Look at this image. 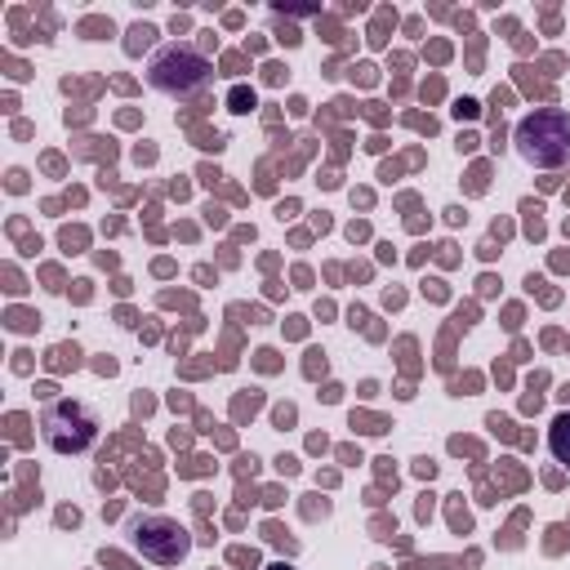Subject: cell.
<instances>
[{
	"instance_id": "2",
	"label": "cell",
	"mask_w": 570,
	"mask_h": 570,
	"mask_svg": "<svg viewBox=\"0 0 570 570\" xmlns=\"http://www.w3.org/2000/svg\"><path fill=\"white\" fill-rule=\"evenodd\" d=\"M147 80H151V89H160V94H169V98H191V94H200V89L214 80V67H209V58H205L196 45L169 40V45H160V49L151 53Z\"/></svg>"
},
{
	"instance_id": "4",
	"label": "cell",
	"mask_w": 570,
	"mask_h": 570,
	"mask_svg": "<svg viewBox=\"0 0 570 570\" xmlns=\"http://www.w3.org/2000/svg\"><path fill=\"white\" fill-rule=\"evenodd\" d=\"M129 534H134V548H138L151 566H178V561H187V552H191V534H187L174 517H138Z\"/></svg>"
},
{
	"instance_id": "3",
	"label": "cell",
	"mask_w": 570,
	"mask_h": 570,
	"mask_svg": "<svg viewBox=\"0 0 570 570\" xmlns=\"http://www.w3.org/2000/svg\"><path fill=\"white\" fill-rule=\"evenodd\" d=\"M40 436L53 454H85L98 441V414L85 401H71V396L49 401L40 410Z\"/></svg>"
},
{
	"instance_id": "7",
	"label": "cell",
	"mask_w": 570,
	"mask_h": 570,
	"mask_svg": "<svg viewBox=\"0 0 570 570\" xmlns=\"http://www.w3.org/2000/svg\"><path fill=\"white\" fill-rule=\"evenodd\" d=\"M267 570H294V566H267Z\"/></svg>"
},
{
	"instance_id": "1",
	"label": "cell",
	"mask_w": 570,
	"mask_h": 570,
	"mask_svg": "<svg viewBox=\"0 0 570 570\" xmlns=\"http://www.w3.org/2000/svg\"><path fill=\"white\" fill-rule=\"evenodd\" d=\"M517 156L534 169H561L570 165V111L566 107H534L517 120Z\"/></svg>"
},
{
	"instance_id": "5",
	"label": "cell",
	"mask_w": 570,
	"mask_h": 570,
	"mask_svg": "<svg viewBox=\"0 0 570 570\" xmlns=\"http://www.w3.org/2000/svg\"><path fill=\"white\" fill-rule=\"evenodd\" d=\"M548 450H552L557 463L570 468V410H561V414L548 423Z\"/></svg>"
},
{
	"instance_id": "6",
	"label": "cell",
	"mask_w": 570,
	"mask_h": 570,
	"mask_svg": "<svg viewBox=\"0 0 570 570\" xmlns=\"http://www.w3.org/2000/svg\"><path fill=\"white\" fill-rule=\"evenodd\" d=\"M254 107V89H232V111H249Z\"/></svg>"
}]
</instances>
